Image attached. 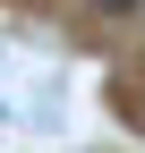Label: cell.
Instances as JSON below:
<instances>
[{"label":"cell","instance_id":"1","mask_svg":"<svg viewBox=\"0 0 145 153\" xmlns=\"http://www.w3.org/2000/svg\"><path fill=\"white\" fill-rule=\"evenodd\" d=\"M94 9H102V17H128V9H145V0H94Z\"/></svg>","mask_w":145,"mask_h":153},{"label":"cell","instance_id":"2","mask_svg":"<svg viewBox=\"0 0 145 153\" xmlns=\"http://www.w3.org/2000/svg\"><path fill=\"white\" fill-rule=\"evenodd\" d=\"M0 128H9V111H0Z\"/></svg>","mask_w":145,"mask_h":153}]
</instances>
